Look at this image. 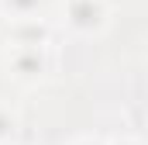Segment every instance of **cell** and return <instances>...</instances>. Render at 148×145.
Masks as SVG:
<instances>
[{
	"label": "cell",
	"instance_id": "6da1fadb",
	"mask_svg": "<svg viewBox=\"0 0 148 145\" xmlns=\"http://www.w3.org/2000/svg\"><path fill=\"white\" fill-rule=\"evenodd\" d=\"M69 21L76 28H93L100 21V3L97 0H73L69 3Z\"/></svg>",
	"mask_w": 148,
	"mask_h": 145
},
{
	"label": "cell",
	"instance_id": "5b68a950",
	"mask_svg": "<svg viewBox=\"0 0 148 145\" xmlns=\"http://www.w3.org/2000/svg\"><path fill=\"white\" fill-rule=\"evenodd\" d=\"M124 145H127V142H124Z\"/></svg>",
	"mask_w": 148,
	"mask_h": 145
},
{
	"label": "cell",
	"instance_id": "277c9868",
	"mask_svg": "<svg viewBox=\"0 0 148 145\" xmlns=\"http://www.w3.org/2000/svg\"><path fill=\"white\" fill-rule=\"evenodd\" d=\"M10 131H14V121H10V117H7V114L0 110V138H7Z\"/></svg>",
	"mask_w": 148,
	"mask_h": 145
},
{
	"label": "cell",
	"instance_id": "3957f363",
	"mask_svg": "<svg viewBox=\"0 0 148 145\" xmlns=\"http://www.w3.org/2000/svg\"><path fill=\"white\" fill-rule=\"evenodd\" d=\"M17 69H21V72H38V69H41L38 52H24V55H17Z\"/></svg>",
	"mask_w": 148,
	"mask_h": 145
},
{
	"label": "cell",
	"instance_id": "7a4b0ae2",
	"mask_svg": "<svg viewBox=\"0 0 148 145\" xmlns=\"http://www.w3.org/2000/svg\"><path fill=\"white\" fill-rule=\"evenodd\" d=\"M3 3H7L17 17H28V14H35V10H38V3H41V0H3Z\"/></svg>",
	"mask_w": 148,
	"mask_h": 145
}]
</instances>
